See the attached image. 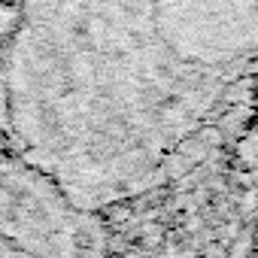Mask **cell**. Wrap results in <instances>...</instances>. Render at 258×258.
<instances>
[{"instance_id":"2","label":"cell","mask_w":258,"mask_h":258,"mask_svg":"<svg viewBox=\"0 0 258 258\" xmlns=\"http://www.w3.org/2000/svg\"><path fill=\"white\" fill-rule=\"evenodd\" d=\"M97 216L19 149L0 103V240L25 252H82L97 246Z\"/></svg>"},{"instance_id":"1","label":"cell","mask_w":258,"mask_h":258,"mask_svg":"<svg viewBox=\"0 0 258 258\" xmlns=\"http://www.w3.org/2000/svg\"><path fill=\"white\" fill-rule=\"evenodd\" d=\"M258 76V0H19L0 103L19 149L85 213L210 152Z\"/></svg>"}]
</instances>
